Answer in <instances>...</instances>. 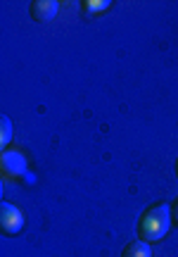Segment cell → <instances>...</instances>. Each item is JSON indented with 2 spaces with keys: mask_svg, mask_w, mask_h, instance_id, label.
Listing matches in <instances>:
<instances>
[{
  "mask_svg": "<svg viewBox=\"0 0 178 257\" xmlns=\"http://www.w3.org/2000/svg\"><path fill=\"white\" fill-rule=\"evenodd\" d=\"M171 224V205L169 202H160V205H152L142 212V217L138 219V238L145 243H157L169 233Z\"/></svg>",
  "mask_w": 178,
  "mask_h": 257,
  "instance_id": "cell-1",
  "label": "cell"
},
{
  "mask_svg": "<svg viewBox=\"0 0 178 257\" xmlns=\"http://www.w3.org/2000/svg\"><path fill=\"white\" fill-rule=\"evenodd\" d=\"M24 229V214L12 202H0V231L2 236H17Z\"/></svg>",
  "mask_w": 178,
  "mask_h": 257,
  "instance_id": "cell-2",
  "label": "cell"
},
{
  "mask_svg": "<svg viewBox=\"0 0 178 257\" xmlns=\"http://www.w3.org/2000/svg\"><path fill=\"white\" fill-rule=\"evenodd\" d=\"M26 172V160L22 153H14V150H5L0 153V174L5 179H19Z\"/></svg>",
  "mask_w": 178,
  "mask_h": 257,
  "instance_id": "cell-3",
  "label": "cell"
},
{
  "mask_svg": "<svg viewBox=\"0 0 178 257\" xmlns=\"http://www.w3.org/2000/svg\"><path fill=\"white\" fill-rule=\"evenodd\" d=\"M28 12H31V19H34V22L46 24V22L57 17L60 3H57V0H34V3L28 5Z\"/></svg>",
  "mask_w": 178,
  "mask_h": 257,
  "instance_id": "cell-4",
  "label": "cell"
},
{
  "mask_svg": "<svg viewBox=\"0 0 178 257\" xmlns=\"http://www.w3.org/2000/svg\"><path fill=\"white\" fill-rule=\"evenodd\" d=\"M122 257H152V248H150V243L136 238V240H131V243L124 248Z\"/></svg>",
  "mask_w": 178,
  "mask_h": 257,
  "instance_id": "cell-5",
  "label": "cell"
},
{
  "mask_svg": "<svg viewBox=\"0 0 178 257\" xmlns=\"http://www.w3.org/2000/svg\"><path fill=\"white\" fill-rule=\"evenodd\" d=\"M10 141H12V121L8 114H2L0 117V148H8Z\"/></svg>",
  "mask_w": 178,
  "mask_h": 257,
  "instance_id": "cell-6",
  "label": "cell"
},
{
  "mask_svg": "<svg viewBox=\"0 0 178 257\" xmlns=\"http://www.w3.org/2000/svg\"><path fill=\"white\" fill-rule=\"evenodd\" d=\"M110 5H112L110 0H84V3H81V8H84L88 15H100V12H104Z\"/></svg>",
  "mask_w": 178,
  "mask_h": 257,
  "instance_id": "cell-7",
  "label": "cell"
},
{
  "mask_svg": "<svg viewBox=\"0 0 178 257\" xmlns=\"http://www.w3.org/2000/svg\"><path fill=\"white\" fill-rule=\"evenodd\" d=\"M171 219H174V224L178 226V198L174 200V205H171Z\"/></svg>",
  "mask_w": 178,
  "mask_h": 257,
  "instance_id": "cell-8",
  "label": "cell"
},
{
  "mask_svg": "<svg viewBox=\"0 0 178 257\" xmlns=\"http://www.w3.org/2000/svg\"><path fill=\"white\" fill-rule=\"evenodd\" d=\"M174 169H176V179H178V160H176V165H174Z\"/></svg>",
  "mask_w": 178,
  "mask_h": 257,
  "instance_id": "cell-9",
  "label": "cell"
}]
</instances>
